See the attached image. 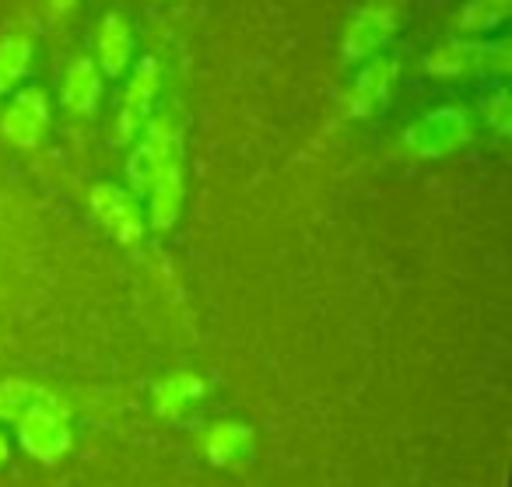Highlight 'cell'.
Masks as SVG:
<instances>
[{"label": "cell", "instance_id": "cell-1", "mask_svg": "<svg viewBox=\"0 0 512 487\" xmlns=\"http://www.w3.org/2000/svg\"><path fill=\"white\" fill-rule=\"evenodd\" d=\"M127 176L137 193L148 197V221L155 232L176 228L183 214V127L172 113H151L141 127Z\"/></svg>", "mask_w": 512, "mask_h": 487}, {"label": "cell", "instance_id": "cell-2", "mask_svg": "<svg viewBox=\"0 0 512 487\" xmlns=\"http://www.w3.org/2000/svg\"><path fill=\"white\" fill-rule=\"evenodd\" d=\"M425 71L435 78H467V74H509V39H453L425 57Z\"/></svg>", "mask_w": 512, "mask_h": 487}, {"label": "cell", "instance_id": "cell-3", "mask_svg": "<svg viewBox=\"0 0 512 487\" xmlns=\"http://www.w3.org/2000/svg\"><path fill=\"white\" fill-rule=\"evenodd\" d=\"M474 137V123H470V113L463 106H442L432 109V113L418 116V120L407 127L404 134V148L418 158H446L453 155L456 148Z\"/></svg>", "mask_w": 512, "mask_h": 487}, {"label": "cell", "instance_id": "cell-4", "mask_svg": "<svg viewBox=\"0 0 512 487\" xmlns=\"http://www.w3.org/2000/svg\"><path fill=\"white\" fill-rule=\"evenodd\" d=\"M18 442L29 456H36L39 463H60L71 452L74 438L67 428V403L60 396L46 403H36L32 410H25L18 417Z\"/></svg>", "mask_w": 512, "mask_h": 487}, {"label": "cell", "instance_id": "cell-5", "mask_svg": "<svg viewBox=\"0 0 512 487\" xmlns=\"http://www.w3.org/2000/svg\"><path fill=\"white\" fill-rule=\"evenodd\" d=\"M50 130V99L39 85L15 88L8 99V109L0 113V137L22 151H32L43 144Z\"/></svg>", "mask_w": 512, "mask_h": 487}, {"label": "cell", "instance_id": "cell-6", "mask_svg": "<svg viewBox=\"0 0 512 487\" xmlns=\"http://www.w3.org/2000/svg\"><path fill=\"white\" fill-rule=\"evenodd\" d=\"M88 204H92V214L99 218V225L113 235L120 246H137L144 235V211L141 200L134 197L130 190L116 183H95L88 190Z\"/></svg>", "mask_w": 512, "mask_h": 487}, {"label": "cell", "instance_id": "cell-7", "mask_svg": "<svg viewBox=\"0 0 512 487\" xmlns=\"http://www.w3.org/2000/svg\"><path fill=\"white\" fill-rule=\"evenodd\" d=\"M393 36H397V11L386 8V4H369L351 18L348 32H344L341 60L344 64L372 60Z\"/></svg>", "mask_w": 512, "mask_h": 487}, {"label": "cell", "instance_id": "cell-8", "mask_svg": "<svg viewBox=\"0 0 512 487\" xmlns=\"http://www.w3.org/2000/svg\"><path fill=\"white\" fill-rule=\"evenodd\" d=\"M158 88H162V67L155 57H141L130 74V85L123 92V106H120V137L123 144L134 141L141 134V127L148 123L151 109H155Z\"/></svg>", "mask_w": 512, "mask_h": 487}, {"label": "cell", "instance_id": "cell-9", "mask_svg": "<svg viewBox=\"0 0 512 487\" xmlns=\"http://www.w3.org/2000/svg\"><path fill=\"white\" fill-rule=\"evenodd\" d=\"M393 81H397V64L386 57H372L369 64L362 67V74L355 78L348 99H344L351 120H369V116L383 113L386 102H390Z\"/></svg>", "mask_w": 512, "mask_h": 487}, {"label": "cell", "instance_id": "cell-10", "mask_svg": "<svg viewBox=\"0 0 512 487\" xmlns=\"http://www.w3.org/2000/svg\"><path fill=\"white\" fill-rule=\"evenodd\" d=\"M102 92H106V85H102L99 64H95L92 57L71 60V67H67V74H64V92H60L64 106L71 109L74 116H95L99 113Z\"/></svg>", "mask_w": 512, "mask_h": 487}, {"label": "cell", "instance_id": "cell-11", "mask_svg": "<svg viewBox=\"0 0 512 487\" xmlns=\"http://www.w3.org/2000/svg\"><path fill=\"white\" fill-rule=\"evenodd\" d=\"M134 60V32L120 11H109L99 25V71L102 78H123Z\"/></svg>", "mask_w": 512, "mask_h": 487}, {"label": "cell", "instance_id": "cell-12", "mask_svg": "<svg viewBox=\"0 0 512 487\" xmlns=\"http://www.w3.org/2000/svg\"><path fill=\"white\" fill-rule=\"evenodd\" d=\"M249 445H253V428L242 421H218L200 438V449L214 466H228L235 459H242L249 452Z\"/></svg>", "mask_w": 512, "mask_h": 487}, {"label": "cell", "instance_id": "cell-13", "mask_svg": "<svg viewBox=\"0 0 512 487\" xmlns=\"http://www.w3.org/2000/svg\"><path fill=\"white\" fill-rule=\"evenodd\" d=\"M207 393V382L193 372H172L155 386V410L162 417H179L193 400Z\"/></svg>", "mask_w": 512, "mask_h": 487}, {"label": "cell", "instance_id": "cell-14", "mask_svg": "<svg viewBox=\"0 0 512 487\" xmlns=\"http://www.w3.org/2000/svg\"><path fill=\"white\" fill-rule=\"evenodd\" d=\"M32 67V39L8 36L0 39V95H11L25 81Z\"/></svg>", "mask_w": 512, "mask_h": 487}, {"label": "cell", "instance_id": "cell-15", "mask_svg": "<svg viewBox=\"0 0 512 487\" xmlns=\"http://www.w3.org/2000/svg\"><path fill=\"white\" fill-rule=\"evenodd\" d=\"M509 11H512V0H467L460 11L456 29H460V36H467V39L484 36V32L498 29V25L509 18Z\"/></svg>", "mask_w": 512, "mask_h": 487}, {"label": "cell", "instance_id": "cell-16", "mask_svg": "<svg viewBox=\"0 0 512 487\" xmlns=\"http://www.w3.org/2000/svg\"><path fill=\"white\" fill-rule=\"evenodd\" d=\"M53 400L50 389L36 386L29 379H0V421H18L25 410H32L36 403Z\"/></svg>", "mask_w": 512, "mask_h": 487}, {"label": "cell", "instance_id": "cell-17", "mask_svg": "<svg viewBox=\"0 0 512 487\" xmlns=\"http://www.w3.org/2000/svg\"><path fill=\"white\" fill-rule=\"evenodd\" d=\"M484 123H488L498 137H505L512 130V95H509V88L498 85L495 92L484 99Z\"/></svg>", "mask_w": 512, "mask_h": 487}, {"label": "cell", "instance_id": "cell-18", "mask_svg": "<svg viewBox=\"0 0 512 487\" xmlns=\"http://www.w3.org/2000/svg\"><path fill=\"white\" fill-rule=\"evenodd\" d=\"M74 4H78V0H50V8L57 11V15H67V11H74Z\"/></svg>", "mask_w": 512, "mask_h": 487}, {"label": "cell", "instance_id": "cell-19", "mask_svg": "<svg viewBox=\"0 0 512 487\" xmlns=\"http://www.w3.org/2000/svg\"><path fill=\"white\" fill-rule=\"evenodd\" d=\"M8 456H11V442H8V435L0 431V466L8 463Z\"/></svg>", "mask_w": 512, "mask_h": 487}]
</instances>
